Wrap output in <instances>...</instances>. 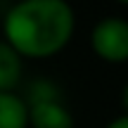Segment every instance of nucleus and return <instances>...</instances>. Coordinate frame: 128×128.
<instances>
[{"mask_svg":"<svg viewBox=\"0 0 128 128\" xmlns=\"http://www.w3.org/2000/svg\"><path fill=\"white\" fill-rule=\"evenodd\" d=\"M74 33V10L64 0H24L5 17L7 45L24 57H50Z\"/></svg>","mask_w":128,"mask_h":128,"instance_id":"f257e3e1","label":"nucleus"},{"mask_svg":"<svg viewBox=\"0 0 128 128\" xmlns=\"http://www.w3.org/2000/svg\"><path fill=\"white\" fill-rule=\"evenodd\" d=\"M92 48L104 62L128 60V24L121 17H107L92 28Z\"/></svg>","mask_w":128,"mask_h":128,"instance_id":"f03ea898","label":"nucleus"},{"mask_svg":"<svg viewBox=\"0 0 128 128\" xmlns=\"http://www.w3.org/2000/svg\"><path fill=\"white\" fill-rule=\"evenodd\" d=\"M28 121L33 128H74L71 114L57 100H36L28 109Z\"/></svg>","mask_w":128,"mask_h":128,"instance_id":"7ed1b4c3","label":"nucleus"},{"mask_svg":"<svg viewBox=\"0 0 128 128\" xmlns=\"http://www.w3.org/2000/svg\"><path fill=\"white\" fill-rule=\"evenodd\" d=\"M28 107L12 92H0V128H26Z\"/></svg>","mask_w":128,"mask_h":128,"instance_id":"20e7f679","label":"nucleus"},{"mask_svg":"<svg viewBox=\"0 0 128 128\" xmlns=\"http://www.w3.org/2000/svg\"><path fill=\"white\" fill-rule=\"evenodd\" d=\"M19 71H22L19 55L7 43H0V92H10V88L19 78Z\"/></svg>","mask_w":128,"mask_h":128,"instance_id":"39448f33","label":"nucleus"},{"mask_svg":"<svg viewBox=\"0 0 128 128\" xmlns=\"http://www.w3.org/2000/svg\"><path fill=\"white\" fill-rule=\"evenodd\" d=\"M107 128H128V119L126 116H119V119H114Z\"/></svg>","mask_w":128,"mask_h":128,"instance_id":"423d86ee","label":"nucleus"}]
</instances>
